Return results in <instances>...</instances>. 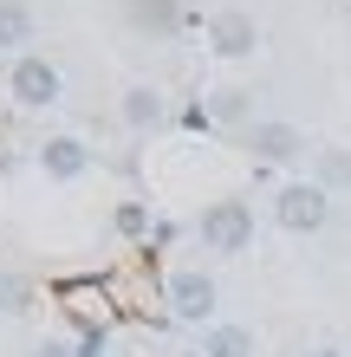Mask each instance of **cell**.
I'll return each instance as SVG.
<instances>
[{
    "label": "cell",
    "instance_id": "3",
    "mask_svg": "<svg viewBox=\"0 0 351 357\" xmlns=\"http://www.w3.org/2000/svg\"><path fill=\"white\" fill-rule=\"evenodd\" d=\"M7 98L27 104V111H52V104L66 98V78H59L52 59L27 52V59H13V72H7Z\"/></svg>",
    "mask_w": 351,
    "mask_h": 357
},
{
    "label": "cell",
    "instance_id": "5",
    "mask_svg": "<svg viewBox=\"0 0 351 357\" xmlns=\"http://www.w3.org/2000/svg\"><path fill=\"white\" fill-rule=\"evenodd\" d=\"M209 46H215L221 59H247V52L260 46V26H254V13H241V7L215 13V20H209Z\"/></svg>",
    "mask_w": 351,
    "mask_h": 357
},
{
    "label": "cell",
    "instance_id": "18",
    "mask_svg": "<svg viewBox=\"0 0 351 357\" xmlns=\"http://www.w3.org/2000/svg\"><path fill=\"white\" fill-rule=\"evenodd\" d=\"M306 357H345V351H332V344H319V351H306Z\"/></svg>",
    "mask_w": 351,
    "mask_h": 357
},
{
    "label": "cell",
    "instance_id": "11",
    "mask_svg": "<svg viewBox=\"0 0 351 357\" xmlns=\"http://www.w3.org/2000/svg\"><path fill=\"white\" fill-rule=\"evenodd\" d=\"M130 20H137L143 33H176L182 26V7H176V0H130Z\"/></svg>",
    "mask_w": 351,
    "mask_h": 357
},
{
    "label": "cell",
    "instance_id": "12",
    "mask_svg": "<svg viewBox=\"0 0 351 357\" xmlns=\"http://www.w3.org/2000/svg\"><path fill=\"white\" fill-rule=\"evenodd\" d=\"M111 221H117V234H124V241L150 234V208H143V202H117V215H111Z\"/></svg>",
    "mask_w": 351,
    "mask_h": 357
},
{
    "label": "cell",
    "instance_id": "17",
    "mask_svg": "<svg viewBox=\"0 0 351 357\" xmlns=\"http://www.w3.org/2000/svg\"><path fill=\"white\" fill-rule=\"evenodd\" d=\"M182 123H189V130H209L215 117H209V104H189V111H182Z\"/></svg>",
    "mask_w": 351,
    "mask_h": 357
},
{
    "label": "cell",
    "instance_id": "2",
    "mask_svg": "<svg viewBox=\"0 0 351 357\" xmlns=\"http://www.w3.org/2000/svg\"><path fill=\"white\" fill-rule=\"evenodd\" d=\"M274 221L286 234H319L325 221H332V195H325V182H286L274 195Z\"/></svg>",
    "mask_w": 351,
    "mask_h": 357
},
{
    "label": "cell",
    "instance_id": "8",
    "mask_svg": "<svg viewBox=\"0 0 351 357\" xmlns=\"http://www.w3.org/2000/svg\"><path fill=\"white\" fill-rule=\"evenodd\" d=\"M33 7L27 0H0V52H13V59H27V46H33Z\"/></svg>",
    "mask_w": 351,
    "mask_h": 357
},
{
    "label": "cell",
    "instance_id": "6",
    "mask_svg": "<svg viewBox=\"0 0 351 357\" xmlns=\"http://www.w3.org/2000/svg\"><path fill=\"white\" fill-rule=\"evenodd\" d=\"M39 169H46L52 182H78L91 169V150L78 137H46V143H39Z\"/></svg>",
    "mask_w": 351,
    "mask_h": 357
},
{
    "label": "cell",
    "instance_id": "9",
    "mask_svg": "<svg viewBox=\"0 0 351 357\" xmlns=\"http://www.w3.org/2000/svg\"><path fill=\"white\" fill-rule=\"evenodd\" d=\"M117 117L130 123V130H150V123H163V91L156 85H130L117 104Z\"/></svg>",
    "mask_w": 351,
    "mask_h": 357
},
{
    "label": "cell",
    "instance_id": "10",
    "mask_svg": "<svg viewBox=\"0 0 351 357\" xmlns=\"http://www.w3.org/2000/svg\"><path fill=\"white\" fill-rule=\"evenodd\" d=\"M202 357H254V331H247V325H209Z\"/></svg>",
    "mask_w": 351,
    "mask_h": 357
},
{
    "label": "cell",
    "instance_id": "15",
    "mask_svg": "<svg viewBox=\"0 0 351 357\" xmlns=\"http://www.w3.org/2000/svg\"><path fill=\"white\" fill-rule=\"evenodd\" d=\"M319 169H325V182H351V156H325Z\"/></svg>",
    "mask_w": 351,
    "mask_h": 357
},
{
    "label": "cell",
    "instance_id": "13",
    "mask_svg": "<svg viewBox=\"0 0 351 357\" xmlns=\"http://www.w3.org/2000/svg\"><path fill=\"white\" fill-rule=\"evenodd\" d=\"M209 117H215V123H241V117H247V91H215V98H209Z\"/></svg>",
    "mask_w": 351,
    "mask_h": 357
},
{
    "label": "cell",
    "instance_id": "14",
    "mask_svg": "<svg viewBox=\"0 0 351 357\" xmlns=\"http://www.w3.org/2000/svg\"><path fill=\"white\" fill-rule=\"evenodd\" d=\"M20 299H27V286H20L13 273H0V312H20Z\"/></svg>",
    "mask_w": 351,
    "mask_h": 357
},
{
    "label": "cell",
    "instance_id": "16",
    "mask_svg": "<svg viewBox=\"0 0 351 357\" xmlns=\"http://www.w3.org/2000/svg\"><path fill=\"white\" fill-rule=\"evenodd\" d=\"M33 357H78V344H59V338H46V344H33Z\"/></svg>",
    "mask_w": 351,
    "mask_h": 357
},
{
    "label": "cell",
    "instance_id": "4",
    "mask_svg": "<svg viewBox=\"0 0 351 357\" xmlns=\"http://www.w3.org/2000/svg\"><path fill=\"white\" fill-rule=\"evenodd\" d=\"M163 299H170V319H182V325H209L221 292H215L209 273H170V292H163Z\"/></svg>",
    "mask_w": 351,
    "mask_h": 357
},
{
    "label": "cell",
    "instance_id": "7",
    "mask_svg": "<svg viewBox=\"0 0 351 357\" xmlns=\"http://www.w3.org/2000/svg\"><path fill=\"white\" fill-rule=\"evenodd\" d=\"M247 150H254L260 162H293L306 143H299L293 123H247Z\"/></svg>",
    "mask_w": 351,
    "mask_h": 357
},
{
    "label": "cell",
    "instance_id": "1",
    "mask_svg": "<svg viewBox=\"0 0 351 357\" xmlns=\"http://www.w3.org/2000/svg\"><path fill=\"white\" fill-rule=\"evenodd\" d=\"M202 247L209 254H247L254 247V208L247 202H209L202 208Z\"/></svg>",
    "mask_w": 351,
    "mask_h": 357
}]
</instances>
